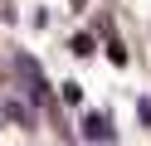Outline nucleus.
<instances>
[{"mask_svg":"<svg viewBox=\"0 0 151 146\" xmlns=\"http://www.w3.org/2000/svg\"><path fill=\"white\" fill-rule=\"evenodd\" d=\"M68 49H73L78 58H88V54H93L98 44H93V34H73V39H68Z\"/></svg>","mask_w":151,"mask_h":146,"instance_id":"f03ea898","label":"nucleus"},{"mask_svg":"<svg viewBox=\"0 0 151 146\" xmlns=\"http://www.w3.org/2000/svg\"><path fill=\"white\" fill-rule=\"evenodd\" d=\"M137 117H141V127H151V93L137 102Z\"/></svg>","mask_w":151,"mask_h":146,"instance_id":"20e7f679","label":"nucleus"},{"mask_svg":"<svg viewBox=\"0 0 151 146\" xmlns=\"http://www.w3.org/2000/svg\"><path fill=\"white\" fill-rule=\"evenodd\" d=\"M63 102H83V88L78 83H63Z\"/></svg>","mask_w":151,"mask_h":146,"instance_id":"39448f33","label":"nucleus"},{"mask_svg":"<svg viewBox=\"0 0 151 146\" xmlns=\"http://www.w3.org/2000/svg\"><path fill=\"white\" fill-rule=\"evenodd\" d=\"M107 58H112L117 68H127V49H122V39H112V44H107Z\"/></svg>","mask_w":151,"mask_h":146,"instance_id":"7ed1b4c3","label":"nucleus"},{"mask_svg":"<svg viewBox=\"0 0 151 146\" xmlns=\"http://www.w3.org/2000/svg\"><path fill=\"white\" fill-rule=\"evenodd\" d=\"M83 136H88V141H98V146H112V141H117L112 117H107V112H88V117H83Z\"/></svg>","mask_w":151,"mask_h":146,"instance_id":"f257e3e1","label":"nucleus"}]
</instances>
